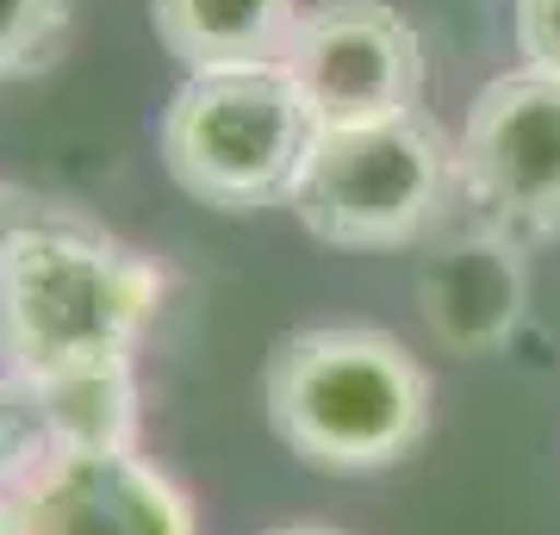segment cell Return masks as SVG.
<instances>
[{"instance_id": "obj_1", "label": "cell", "mask_w": 560, "mask_h": 535, "mask_svg": "<svg viewBox=\"0 0 560 535\" xmlns=\"http://www.w3.org/2000/svg\"><path fill=\"white\" fill-rule=\"evenodd\" d=\"M261 411L305 467L381 474L430 430V374L374 324H312L268 349Z\"/></svg>"}, {"instance_id": "obj_2", "label": "cell", "mask_w": 560, "mask_h": 535, "mask_svg": "<svg viewBox=\"0 0 560 535\" xmlns=\"http://www.w3.org/2000/svg\"><path fill=\"white\" fill-rule=\"evenodd\" d=\"M162 268L75 219H44L0 256V368L57 380L125 361L162 312Z\"/></svg>"}, {"instance_id": "obj_3", "label": "cell", "mask_w": 560, "mask_h": 535, "mask_svg": "<svg viewBox=\"0 0 560 535\" xmlns=\"http://www.w3.org/2000/svg\"><path fill=\"white\" fill-rule=\"evenodd\" d=\"M312 143L318 119L280 62L187 75L162 113V168L212 212L287 206Z\"/></svg>"}, {"instance_id": "obj_4", "label": "cell", "mask_w": 560, "mask_h": 535, "mask_svg": "<svg viewBox=\"0 0 560 535\" xmlns=\"http://www.w3.org/2000/svg\"><path fill=\"white\" fill-rule=\"evenodd\" d=\"M460 199L455 143L430 113L318 131L293 187V219L330 249H405L430 237Z\"/></svg>"}, {"instance_id": "obj_5", "label": "cell", "mask_w": 560, "mask_h": 535, "mask_svg": "<svg viewBox=\"0 0 560 535\" xmlns=\"http://www.w3.org/2000/svg\"><path fill=\"white\" fill-rule=\"evenodd\" d=\"M460 199L511 237L560 231V75L511 69L474 94L455 138Z\"/></svg>"}, {"instance_id": "obj_6", "label": "cell", "mask_w": 560, "mask_h": 535, "mask_svg": "<svg viewBox=\"0 0 560 535\" xmlns=\"http://www.w3.org/2000/svg\"><path fill=\"white\" fill-rule=\"evenodd\" d=\"M280 69L305 94L318 131H355L418 113L423 38L386 0H318L305 7Z\"/></svg>"}, {"instance_id": "obj_7", "label": "cell", "mask_w": 560, "mask_h": 535, "mask_svg": "<svg viewBox=\"0 0 560 535\" xmlns=\"http://www.w3.org/2000/svg\"><path fill=\"white\" fill-rule=\"evenodd\" d=\"M20 535H200L194 504L138 449H75L13 492Z\"/></svg>"}, {"instance_id": "obj_8", "label": "cell", "mask_w": 560, "mask_h": 535, "mask_svg": "<svg viewBox=\"0 0 560 535\" xmlns=\"http://www.w3.org/2000/svg\"><path fill=\"white\" fill-rule=\"evenodd\" d=\"M418 305L442 349H455V356L504 349L511 330L523 324V305H529L523 243L474 212L460 231L430 243V256L418 268Z\"/></svg>"}, {"instance_id": "obj_9", "label": "cell", "mask_w": 560, "mask_h": 535, "mask_svg": "<svg viewBox=\"0 0 560 535\" xmlns=\"http://www.w3.org/2000/svg\"><path fill=\"white\" fill-rule=\"evenodd\" d=\"M300 20V0H150V25H156L162 50L187 75L268 69L287 57Z\"/></svg>"}, {"instance_id": "obj_10", "label": "cell", "mask_w": 560, "mask_h": 535, "mask_svg": "<svg viewBox=\"0 0 560 535\" xmlns=\"http://www.w3.org/2000/svg\"><path fill=\"white\" fill-rule=\"evenodd\" d=\"M38 386H44V405H50V423H57L62 455H75V449H138V374H131V356L38 380Z\"/></svg>"}, {"instance_id": "obj_11", "label": "cell", "mask_w": 560, "mask_h": 535, "mask_svg": "<svg viewBox=\"0 0 560 535\" xmlns=\"http://www.w3.org/2000/svg\"><path fill=\"white\" fill-rule=\"evenodd\" d=\"M62 455L38 380L0 368V492H20Z\"/></svg>"}, {"instance_id": "obj_12", "label": "cell", "mask_w": 560, "mask_h": 535, "mask_svg": "<svg viewBox=\"0 0 560 535\" xmlns=\"http://www.w3.org/2000/svg\"><path fill=\"white\" fill-rule=\"evenodd\" d=\"M69 38V0H0V81L38 75Z\"/></svg>"}, {"instance_id": "obj_13", "label": "cell", "mask_w": 560, "mask_h": 535, "mask_svg": "<svg viewBox=\"0 0 560 535\" xmlns=\"http://www.w3.org/2000/svg\"><path fill=\"white\" fill-rule=\"evenodd\" d=\"M511 32H517L523 69L560 75V0H517V13H511Z\"/></svg>"}, {"instance_id": "obj_14", "label": "cell", "mask_w": 560, "mask_h": 535, "mask_svg": "<svg viewBox=\"0 0 560 535\" xmlns=\"http://www.w3.org/2000/svg\"><path fill=\"white\" fill-rule=\"evenodd\" d=\"M50 212H44L38 199L13 194V187H0V256H7V243L20 237V231H32V224H44Z\"/></svg>"}, {"instance_id": "obj_15", "label": "cell", "mask_w": 560, "mask_h": 535, "mask_svg": "<svg viewBox=\"0 0 560 535\" xmlns=\"http://www.w3.org/2000/svg\"><path fill=\"white\" fill-rule=\"evenodd\" d=\"M268 535H342V530H330V523H280Z\"/></svg>"}, {"instance_id": "obj_16", "label": "cell", "mask_w": 560, "mask_h": 535, "mask_svg": "<svg viewBox=\"0 0 560 535\" xmlns=\"http://www.w3.org/2000/svg\"><path fill=\"white\" fill-rule=\"evenodd\" d=\"M0 535H20V516H13V492H0Z\"/></svg>"}]
</instances>
